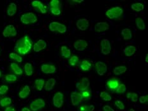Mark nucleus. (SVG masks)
<instances>
[{"label":"nucleus","instance_id":"nucleus-1","mask_svg":"<svg viewBox=\"0 0 148 111\" xmlns=\"http://www.w3.org/2000/svg\"><path fill=\"white\" fill-rule=\"evenodd\" d=\"M33 42L31 38L25 35L17 41L15 47L16 52L20 55H24L27 54L31 51L33 46Z\"/></svg>","mask_w":148,"mask_h":111},{"label":"nucleus","instance_id":"nucleus-2","mask_svg":"<svg viewBox=\"0 0 148 111\" xmlns=\"http://www.w3.org/2000/svg\"><path fill=\"white\" fill-rule=\"evenodd\" d=\"M21 22L23 24L28 25L34 23L38 21V17L33 12H27L22 14L20 18Z\"/></svg>","mask_w":148,"mask_h":111},{"label":"nucleus","instance_id":"nucleus-3","mask_svg":"<svg viewBox=\"0 0 148 111\" xmlns=\"http://www.w3.org/2000/svg\"><path fill=\"white\" fill-rule=\"evenodd\" d=\"M123 10L120 6H114L106 12V15L110 19H116L123 15Z\"/></svg>","mask_w":148,"mask_h":111},{"label":"nucleus","instance_id":"nucleus-4","mask_svg":"<svg viewBox=\"0 0 148 111\" xmlns=\"http://www.w3.org/2000/svg\"><path fill=\"white\" fill-rule=\"evenodd\" d=\"M49 29L53 32L64 34L67 31V28L65 25L58 22H51L49 24Z\"/></svg>","mask_w":148,"mask_h":111},{"label":"nucleus","instance_id":"nucleus-5","mask_svg":"<svg viewBox=\"0 0 148 111\" xmlns=\"http://www.w3.org/2000/svg\"><path fill=\"white\" fill-rule=\"evenodd\" d=\"M46 106V102L42 99H36L30 103V109L31 111H38Z\"/></svg>","mask_w":148,"mask_h":111},{"label":"nucleus","instance_id":"nucleus-6","mask_svg":"<svg viewBox=\"0 0 148 111\" xmlns=\"http://www.w3.org/2000/svg\"><path fill=\"white\" fill-rule=\"evenodd\" d=\"M64 102V95L60 92H56L54 94L53 97V104L56 108H61L63 105Z\"/></svg>","mask_w":148,"mask_h":111},{"label":"nucleus","instance_id":"nucleus-7","mask_svg":"<svg viewBox=\"0 0 148 111\" xmlns=\"http://www.w3.org/2000/svg\"><path fill=\"white\" fill-rule=\"evenodd\" d=\"M101 52L103 55H107L110 54L112 51V46H111L110 41L108 39H103L100 43Z\"/></svg>","mask_w":148,"mask_h":111},{"label":"nucleus","instance_id":"nucleus-8","mask_svg":"<svg viewBox=\"0 0 148 111\" xmlns=\"http://www.w3.org/2000/svg\"><path fill=\"white\" fill-rule=\"evenodd\" d=\"M3 36L5 38H9V37H15L17 35V31L15 27L13 25H8L5 27L2 32Z\"/></svg>","mask_w":148,"mask_h":111},{"label":"nucleus","instance_id":"nucleus-9","mask_svg":"<svg viewBox=\"0 0 148 111\" xmlns=\"http://www.w3.org/2000/svg\"><path fill=\"white\" fill-rule=\"evenodd\" d=\"M95 69L97 74L103 76L108 71V67L105 62L98 61L95 63Z\"/></svg>","mask_w":148,"mask_h":111},{"label":"nucleus","instance_id":"nucleus-10","mask_svg":"<svg viewBox=\"0 0 148 111\" xmlns=\"http://www.w3.org/2000/svg\"><path fill=\"white\" fill-rule=\"evenodd\" d=\"M70 100L73 106H77L82 102L81 93L77 92H73L70 94Z\"/></svg>","mask_w":148,"mask_h":111},{"label":"nucleus","instance_id":"nucleus-11","mask_svg":"<svg viewBox=\"0 0 148 111\" xmlns=\"http://www.w3.org/2000/svg\"><path fill=\"white\" fill-rule=\"evenodd\" d=\"M41 71L46 74H55L56 72V67L55 65L50 63H44L41 67Z\"/></svg>","mask_w":148,"mask_h":111},{"label":"nucleus","instance_id":"nucleus-12","mask_svg":"<svg viewBox=\"0 0 148 111\" xmlns=\"http://www.w3.org/2000/svg\"><path fill=\"white\" fill-rule=\"evenodd\" d=\"M46 47H47V43L45 41V40L40 39L33 45L32 48L35 52H39L42 51V50L46 49Z\"/></svg>","mask_w":148,"mask_h":111},{"label":"nucleus","instance_id":"nucleus-13","mask_svg":"<svg viewBox=\"0 0 148 111\" xmlns=\"http://www.w3.org/2000/svg\"><path fill=\"white\" fill-rule=\"evenodd\" d=\"M73 46L76 50L84 51L88 46V43L84 39H78L73 43Z\"/></svg>","mask_w":148,"mask_h":111},{"label":"nucleus","instance_id":"nucleus-14","mask_svg":"<svg viewBox=\"0 0 148 111\" xmlns=\"http://www.w3.org/2000/svg\"><path fill=\"white\" fill-rule=\"evenodd\" d=\"M76 26L80 31H84L88 29L89 22L87 19H80L76 22Z\"/></svg>","mask_w":148,"mask_h":111},{"label":"nucleus","instance_id":"nucleus-15","mask_svg":"<svg viewBox=\"0 0 148 111\" xmlns=\"http://www.w3.org/2000/svg\"><path fill=\"white\" fill-rule=\"evenodd\" d=\"M89 85L90 82L89 79L87 78H83L79 83H77L76 87L79 91L82 92V91L87 90V89L89 88Z\"/></svg>","mask_w":148,"mask_h":111},{"label":"nucleus","instance_id":"nucleus-16","mask_svg":"<svg viewBox=\"0 0 148 111\" xmlns=\"http://www.w3.org/2000/svg\"><path fill=\"white\" fill-rule=\"evenodd\" d=\"M110 29V25L106 22H99L95 26V31L97 32L106 31Z\"/></svg>","mask_w":148,"mask_h":111},{"label":"nucleus","instance_id":"nucleus-17","mask_svg":"<svg viewBox=\"0 0 148 111\" xmlns=\"http://www.w3.org/2000/svg\"><path fill=\"white\" fill-rule=\"evenodd\" d=\"M32 6L34 8H36L39 12H41L43 14H45L47 13V8L46 6L43 4V3L40 1H33L32 2Z\"/></svg>","mask_w":148,"mask_h":111},{"label":"nucleus","instance_id":"nucleus-18","mask_svg":"<svg viewBox=\"0 0 148 111\" xmlns=\"http://www.w3.org/2000/svg\"><path fill=\"white\" fill-rule=\"evenodd\" d=\"M120 81L116 79H109L106 83V86L110 90L115 91L116 89L120 85Z\"/></svg>","mask_w":148,"mask_h":111},{"label":"nucleus","instance_id":"nucleus-19","mask_svg":"<svg viewBox=\"0 0 148 111\" xmlns=\"http://www.w3.org/2000/svg\"><path fill=\"white\" fill-rule=\"evenodd\" d=\"M31 93V88L28 85H25L20 90L18 93V97L22 99H25Z\"/></svg>","mask_w":148,"mask_h":111},{"label":"nucleus","instance_id":"nucleus-20","mask_svg":"<svg viewBox=\"0 0 148 111\" xmlns=\"http://www.w3.org/2000/svg\"><path fill=\"white\" fill-rule=\"evenodd\" d=\"M137 48L135 46L129 45L127 46L125 48L123 49V53L126 57H131L135 54Z\"/></svg>","mask_w":148,"mask_h":111},{"label":"nucleus","instance_id":"nucleus-21","mask_svg":"<svg viewBox=\"0 0 148 111\" xmlns=\"http://www.w3.org/2000/svg\"><path fill=\"white\" fill-rule=\"evenodd\" d=\"M17 12V6L15 3H10L8 5L7 10H6V13L9 17H12Z\"/></svg>","mask_w":148,"mask_h":111},{"label":"nucleus","instance_id":"nucleus-22","mask_svg":"<svg viewBox=\"0 0 148 111\" xmlns=\"http://www.w3.org/2000/svg\"><path fill=\"white\" fill-rule=\"evenodd\" d=\"M56 83V80L55 78H49L46 81L44 88H45L46 91H51L53 89Z\"/></svg>","mask_w":148,"mask_h":111},{"label":"nucleus","instance_id":"nucleus-23","mask_svg":"<svg viewBox=\"0 0 148 111\" xmlns=\"http://www.w3.org/2000/svg\"><path fill=\"white\" fill-rule=\"evenodd\" d=\"M92 67V64L89 60H82L80 63V68L83 71H89Z\"/></svg>","mask_w":148,"mask_h":111},{"label":"nucleus","instance_id":"nucleus-24","mask_svg":"<svg viewBox=\"0 0 148 111\" xmlns=\"http://www.w3.org/2000/svg\"><path fill=\"white\" fill-rule=\"evenodd\" d=\"M60 53L61 55L64 59H69L71 57V50H70L66 46L63 45L60 48Z\"/></svg>","mask_w":148,"mask_h":111},{"label":"nucleus","instance_id":"nucleus-25","mask_svg":"<svg viewBox=\"0 0 148 111\" xmlns=\"http://www.w3.org/2000/svg\"><path fill=\"white\" fill-rule=\"evenodd\" d=\"M10 69L15 73V75H22L23 74V70L17 63L12 62L10 63Z\"/></svg>","mask_w":148,"mask_h":111},{"label":"nucleus","instance_id":"nucleus-26","mask_svg":"<svg viewBox=\"0 0 148 111\" xmlns=\"http://www.w3.org/2000/svg\"><path fill=\"white\" fill-rule=\"evenodd\" d=\"M45 80L44 79H37L34 82V86L36 89L39 92H41L45 87Z\"/></svg>","mask_w":148,"mask_h":111},{"label":"nucleus","instance_id":"nucleus-27","mask_svg":"<svg viewBox=\"0 0 148 111\" xmlns=\"http://www.w3.org/2000/svg\"><path fill=\"white\" fill-rule=\"evenodd\" d=\"M121 34L122 35L124 40H130L132 38V32L129 28H125L122 30Z\"/></svg>","mask_w":148,"mask_h":111},{"label":"nucleus","instance_id":"nucleus-28","mask_svg":"<svg viewBox=\"0 0 148 111\" xmlns=\"http://www.w3.org/2000/svg\"><path fill=\"white\" fill-rule=\"evenodd\" d=\"M23 70L25 73V74L27 76H31L33 74L34 69L33 66L31 63L27 62L24 65V67H23Z\"/></svg>","mask_w":148,"mask_h":111},{"label":"nucleus","instance_id":"nucleus-29","mask_svg":"<svg viewBox=\"0 0 148 111\" xmlns=\"http://www.w3.org/2000/svg\"><path fill=\"white\" fill-rule=\"evenodd\" d=\"M127 68L126 66L119 65L115 67V69H113V74L116 76L121 75L125 73L127 71Z\"/></svg>","mask_w":148,"mask_h":111},{"label":"nucleus","instance_id":"nucleus-30","mask_svg":"<svg viewBox=\"0 0 148 111\" xmlns=\"http://www.w3.org/2000/svg\"><path fill=\"white\" fill-rule=\"evenodd\" d=\"M12 103V100L10 97H3L0 100V106L2 107H6L10 106Z\"/></svg>","mask_w":148,"mask_h":111},{"label":"nucleus","instance_id":"nucleus-31","mask_svg":"<svg viewBox=\"0 0 148 111\" xmlns=\"http://www.w3.org/2000/svg\"><path fill=\"white\" fill-rule=\"evenodd\" d=\"M131 8L134 11L139 12L144 9V6L142 3H135L131 5Z\"/></svg>","mask_w":148,"mask_h":111},{"label":"nucleus","instance_id":"nucleus-32","mask_svg":"<svg viewBox=\"0 0 148 111\" xmlns=\"http://www.w3.org/2000/svg\"><path fill=\"white\" fill-rule=\"evenodd\" d=\"M9 58L18 63H21L23 61L22 57L21 55H20L19 54H18V53H16L14 52L10 53Z\"/></svg>","mask_w":148,"mask_h":111},{"label":"nucleus","instance_id":"nucleus-33","mask_svg":"<svg viewBox=\"0 0 148 111\" xmlns=\"http://www.w3.org/2000/svg\"><path fill=\"white\" fill-rule=\"evenodd\" d=\"M79 62V59L77 55L71 56L69 58V63L70 66L75 67V66L78 65Z\"/></svg>","mask_w":148,"mask_h":111},{"label":"nucleus","instance_id":"nucleus-34","mask_svg":"<svg viewBox=\"0 0 148 111\" xmlns=\"http://www.w3.org/2000/svg\"><path fill=\"white\" fill-rule=\"evenodd\" d=\"M136 24L137 27L140 30H144L146 28L145 23L143 21V19L140 17H137L136 19Z\"/></svg>","mask_w":148,"mask_h":111},{"label":"nucleus","instance_id":"nucleus-35","mask_svg":"<svg viewBox=\"0 0 148 111\" xmlns=\"http://www.w3.org/2000/svg\"><path fill=\"white\" fill-rule=\"evenodd\" d=\"M99 96L101 99L103 100L104 101H106V102H109V101H111L112 99V96H111L110 94L106 92H105V91L101 92Z\"/></svg>","mask_w":148,"mask_h":111},{"label":"nucleus","instance_id":"nucleus-36","mask_svg":"<svg viewBox=\"0 0 148 111\" xmlns=\"http://www.w3.org/2000/svg\"><path fill=\"white\" fill-rule=\"evenodd\" d=\"M127 98L133 102H136L138 100V95L134 92H129L127 94Z\"/></svg>","mask_w":148,"mask_h":111},{"label":"nucleus","instance_id":"nucleus-37","mask_svg":"<svg viewBox=\"0 0 148 111\" xmlns=\"http://www.w3.org/2000/svg\"><path fill=\"white\" fill-rule=\"evenodd\" d=\"M5 79L8 83H14L17 80V77L15 74H7L5 76Z\"/></svg>","mask_w":148,"mask_h":111},{"label":"nucleus","instance_id":"nucleus-38","mask_svg":"<svg viewBox=\"0 0 148 111\" xmlns=\"http://www.w3.org/2000/svg\"><path fill=\"white\" fill-rule=\"evenodd\" d=\"M126 91H127L126 86L124 85V84L122 83V84H120L119 87L116 89L115 93L116 94H123L124 93L126 92Z\"/></svg>","mask_w":148,"mask_h":111},{"label":"nucleus","instance_id":"nucleus-39","mask_svg":"<svg viewBox=\"0 0 148 111\" xmlns=\"http://www.w3.org/2000/svg\"><path fill=\"white\" fill-rule=\"evenodd\" d=\"M95 110V106L92 105H83L79 107V111H94Z\"/></svg>","mask_w":148,"mask_h":111},{"label":"nucleus","instance_id":"nucleus-40","mask_svg":"<svg viewBox=\"0 0 148 111\" xmlns=\"http://www.w3.org/2000/svg\"><path fill=\"white\" fill-rule=\"evenodd\" d=\"M50 8H60V1L58 0H52L49 2Z\"/></svg>","mask_w":148,"mask_h":111},{"label":"nucleus","instance_id":"nucleus-41","mask_svg":"<svg viewBox=\"0 0 148 111\" xmlns=\"http://www.w3.org/2000/svg\"><path fill=\"white\" fill-rule=\"evenodd\" d=\"M114 105H115L116 107H117L118 109H119L120 110L125 109V105H124V103L121 100H115V102H114Z\"/></svg>","mask_w":148,"mask_h":111},{"label":"nucleus","instance_id":"nucleus-42","mask_svg":"<svg viewBox=\"0 0 148 111\" xmlns=\"http://www.w3.org/2000/svg\"><path fill=\"white\" fill-rule=\"evenodd\" d=\"M9 88L8 86L5 85H2L0 86V95H4L8 92Z\"/></svg>","mask_w":148,"mask_h":111},{"label":"nucleus","instance_id":"nucleus-43","mask_svg":"<svg viewBox=\"0 0 148 111\" xmlns=\"http://www.w3.org/2000/svg\"><path fill=\"white\" fill-rule=\"evenodd\" d=\"M81 96L83 100H87L90 98V92L87 90H84L81 92Z\"/></svg>","mask_w":148,"mask_h":111},{"label":"nucleus","instance_id":"nucleus-44","mask_svg":"<svg viewBox=\"0 0 148 111\" xmlns=\"http://www.w3.org/2000/svg\"><path fill=\"white\" fill-rule=\"evenodd\" d=\"M50 11L53 15L58 16L61 14L62 11L60 8H50Z\"/></svg>","mask_w":148,"mask_h":111},{"label":"nucleus","instance_id":"nucleus-45","mask_svg":"<svg viewBox=\"0 0 148 111\" xmlns=\"http://www.w3.org/2000/svg\"><path fill=\"white\" fill-rule=\"evenodd\" d=\"M139 100L140 103H146L148 102V96L147 95L141 96Z\"/></svg>","mask_w":148,"mask_h":111},{"label":"nucleus","instance_id":"nucleus-46","mask_svg":"<svg viewBox=\"0 0 148 111\" xmlns=\"http://www.w3.org/2000/svg\"><path fill=\"white\" fill-rule=\"evenodd\" d=\"M103 111H115L113 108L109 105H105L103 107Z\"/></svg>","mask_w":148,"mask_h":111},{"label":"nucleus","instance_id":"nucleus-47","mask_svg":"<svg viewBox=\"0 0 148 111\" xmlns=\"http://www.w3.org/2000/svg\"><path fill=\"white\" fill-rule=\"evenodd\" d=\"M4 111H16V109L14 107L8 106V107H6Z\"/></svg>","mask_w":148,"mask_h":111},{"label":"nucleus","instance_id":"nucleus-48","mask_svg":"<svg viewBox=\"0 0 148 111\" xmlns=\"http://www.w3.org/2000/svg\"><path fill=\"white\" fill-rule=\"evenodd\" d=\"M21 111H31V110L29 108H28V107H23V108L22 109Z\"/></svg>","mask_w":148,"mask_h":111},{"label":"nucleus","instance_id":"nucleus-49","mask_svg":"<svg viewBox=\"0 0 148 111\" xmlns=\"http://www.w3.org/2000/svg\"><path fill=\"white\" fill-rule=\"evenodd\" d=\"M73 2H75V3H81L82 2H83L84 1L83 0H80V1H78V0H76V1H73Z\"/></svg>","mask_w":148,"mask_h":111},{"label":"nucleus","instance_id":"nucleus-50","mask_svg":"<svg viewBox=\"0 0 148 111\" xmlns=\"http://www.w3.org/2000/svg\"><path fill=\"white\" fill-rule=\"evenodd\" d=\"M145 62L147 63V62H148V54H147L146 55V57H145Z\"/></svg>","mask_w":148,"mask_h":111},{"label":"nucleus","instance_id":"nucleus-51","mask_svg":"<svg viewBox=\"0 0 148 111\" xmlns=\"http://www.w3.org/2000/svg\"><path fill=\"white\" fill-rule=\"evenodd\" d=\"M1 76H2V72H1V70H0V78H1Z\"/></svg>","mask_w":148,"mask_h":111},{"label":"nucleus","instance_id":"nucleus-52","mask_svg":"<svg viewBox=\"0 0 148 111\" xmlns=\"http://www.w3.org/2000/svg\"><path fill=\"white\" fill-rule=\"evenodd\" d=\"M129 111H135V110H134L133 109H130L129 110Z\"/></svg>","mask_w":148,"mask_h":111},{"label":"nucleus","instance_id":"nucleus-53","mask_svg":"<svg viewBox=\"0 0 148 111\" xmlns=\"http://www.w3.org/2000/svg\"><path fill=\"white\" fill-rule=\"evenodd\" d=\"M0 50H1V48H0Z\"/></svg>","mask_w":148,"mask_h":111}]
</instances>
